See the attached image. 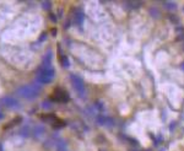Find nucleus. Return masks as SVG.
<instances>
[{
  "label": "nucleus",
  "instance_id": "obj_1",
  "mask_svg": "<svg viewBox=\"0 0 184 151\" xmlns=\"http://www.w3.org/2000/svg\"><path fill=\"white\" fill-rule=\"evenodd\" d=\"M54 79V70L52 66H41L37 72V80L41 84H49Z\"/></svg>",
  "mask_w": 184,
  "mask_h": 151
},
{
  "label": "nucleus",
  "instance_id": "obj_2",
  "mask_svg": "<svg viewBox=\"0 0 184 151\" xmlns=\"http://www.w3.org/2000/svg\"><path fill=\"white\" fill-rule=\"evenodd\" d=\"M41 87L37 86H24L20 90H17V93L25 98H34L40 93Z\"/></svg>",
  "mask_w": 184,
  "mask_h": 151
},
{
  "label": "nucleus",
  "instance_id": "obj_3",
  "mask_svg": "<svg viewBox=\"0 0 184 151\" xmlns=\"http://www.w3.org/2000/svg\"><path fill=\"white\" fill-rule=\"evenodd\" d=\"M52 100L55 101V102H60V103H65L69 101V95L62 88H57L54 92H53V95H52Z\"/></svg>",
  "mask_w": 184,
  "mask_h": 151
},
{
  "label": "nucleus",
  "instance_id": "obj_4",
  "mask_svg": "<svg viewBox=\"0 0 184 151\" xmlns=\"http://www.w3.org/2000/svg\"><path fill=\"white\" fill-rule=\"evenodd\" d=\"M70 80H71L72 86L75 87V90L80 93V95L84 96V93H85V85H84L82 79L79 78V76H76V75H71V76H70Z\"/></svg>",
  "mask_w": 184,
  "mask_h": 151
},
{
  "label": "nucleus",
  "instance_id": "obj_5",
  "mask_svg": "<svg viewBox=\"0 0 184 151\" xmlns=\"http://www.w3.org/2000/svg\"><path fill=\"white\" fill-rule=\"evenodd\" d=\"M2 103L4 104V107L8 108H17L18 107V101L14 97H5L2 100Z\"/></svg>",
  "mask_w": 184,
  "mask_h": 151
},
{
  "label": "nucleus",
  "instance_id": "obj_6",
  "mask_svg": "<svg viewBox=\"0 0 184 151\" xmlns=\"http://www.w3.org/2000/svg\"><path fill=\"white\" fill-rule=\"evenodd\" d=\"M58 56H59V62H60V64H62L63 68H69V66H70L69 58L63 53V50H62L60 47H58Z\"/></svg>",
  "mask_w": 184,
  "mask_h": 151
},
{
  "label": "nucleus",
  "instance_id": "obj_7",
  "mask_svg": "<svg viewBox=\"0 0 184 151\" xmlns=\"http://www.w3.org/2000/svg\"><path fill=\"white\" fill-rule=\"evenodd\" d=\"M97 122H98V124H101V125H106V127H110V128L114 125V120L110 118V117L100 116V117L97 118Z\"/></svg>",
  "mask_w": 184,
  "mask_h": 151
},
{
  "label": "nucleus",
  "instance_id": "obj_8",
  "mask_svg": "<svg viewBox=\"0 0 184 151\" xmlns=\"http://www.w3.org/2000/svg\"><path fill=\"white\" fill-rule=\"evenodd\" d=\"M42 119H43V120H46V122H49V123H52V124H53V123H54L55 120H57L58 118L55 117L54 114H47V116H42Z\"/></svg>",
  "mask_w": 184,
  "mask_h": 151
},
{
  "label": "nucleus",
  "instance_id": "obj_9",
  "mask_svg": "<svg viewBox=\"0 0 184 151\" xmlns=\"http://www.w3.org/2000/svg\"><path fill=\"white\" fill-rule=\"evenodd\" d=\"M21 120H22V119H21V117H17V118H15L14 120H11L10 123H8L5 127H6V128H12V127H15V125H17V124H20V123H21Z\"/></svg>",
  "mask_w": 184,
  "mask_h": 151
},
{
  "label": "nucleus",
  "instance_id": "obj_10",
  "mask_svg": "<svg viewBox=\"0 0 184 151\" xmlns=\"http://www.w3.org/2000/svg\"><path fill=\"white\" fill-rule=\"evenodd\" d=\"M163 5L167 8L168 10H176V9H177V4L173 3V2H164Z\"/></svg>",
  "mask_w": 184,
  "mask_h": 151
},
{
  "label": "nucleus",
  "instance_id": "obj_11",
  "mask_svg": "<svg viewBox=\"0 0 184 151\" xmlns=\"http://www.w3.org/2000/svg\"><path fill=\"white\" fill-rule=\"evenodd\" d=\"M44 134V129L43 128H38V127H36L34 128V130H33V135L34 137H37V138H38V137H41V135H43Z\"/></svg>",
  "mask_w": 184,
  "mask_h": 151
},
{
  "label": "nucleus",
  "instance_id": "obj_12",
  "mask_svg": "<svg viewBox=\"0 0 184 151\" xmlns=\"http://www.w3.org/2000/svg\"><path fill=\"white\" fill-rule=\"evenodd\" d=\"M150 14H151V15H152L155 18H157V17H160V16H161L160 11H158L156 8H151V9H150Z\"/></svg>",
  "mask_w": 184,
  "mask_h": 151
},
{
  "label": "nucleus",
  "instance_id": "obj_13",
  "mask_svg": "<svg viewBox=\"0 0 184 151\" xmlns=\"http://www.w3.org/2000/svg\"><path fill=\"white\" fill-rule=\"evenodd\" d=\"M20 134L24 135V137H28V135H30V128H28V127L22 128V129L20 130Z\"/></svg>",
  "mask_w": 184,
  "mask_h": 151
},
{
  "label": "nucleus",
  "instance_id": "obj_14",
  "mask_svg": "<svg viewBox=\"0 0 184 151\" xmlns=\"http://www.w3.org/2000/svg\"><path fill=\"white\" fill-rule=\"evenodd\" d=\"M170 18H171V21H172V22H174V24L177 22V24H178V17H176V16L171 15V16H170Z\"/></svg>",
  "mask_w": 184,
  "mask_h": 151
},
{
  "label": "nucleus",
  "instance_id": "obj_15",
  "mask_svg": "<svg viewBox=\"0 0 184 151\" xmlns=\"http://www.w3.org/2000/svg\"><path fill=\"white\" fill-rule=\"evenodd\" d=\"M42 4H43V6H48V8L50 6V3H48V2H44V3H42Z\"/></svg>",
  "mask_w": 184,
  "mask_h": 151
},
{
  "label": "nucleus",
  "instance_id": "obj_16",
  "mask_svg": "<svg viewBox=\"0 0 184 151\" xmlns=\"http://www.w3.org/2000/svg\"><path fill=\"white\" fill-rule=\"evenodd\" d=\"M0 118H3V112L0 111Z\"/></svg>",
  "mask_w": 184,
  "mask_h": 151
},
{
  "label": "nucleus",
  "instance_id": "obj_17",
  "mask_svg": "<svg viewBox=\"0 0 184 151\" xmlns=\"http://www.w3.org/2000/svg\"><path fill=\"white\" fill-rule=\"evenodd\" d=\"M182 69H183V71H184V63L182 64Z\"/></svg>",
  "mask_w": 184,
  "mask_h": 151
},
{
  "label": "nucleus",
  "instance_id": "obj_18",
  "mask_svg": "<svg viewBox=\"0 0 184 151\" xmlns=\"http://www.w3.org/2000/svg\"><path fill=\"white\" fill-rule=\"evenodd\" d=\"M130 151H136V150H130Z\"/></svg>",
  "mask_w": 184,
  "mask_h": 151
},
{
  "label": "nucleus",
  "instance_id": "obj_19",
  "mask_svg": "<svg viewBox=\"0 0 184 151\" xmlns=\"http://www.w3.org/2000/svg\"><path fill=\"white\" fill-rule=\"evenodd\" d=\"M100 151H103V150H100Z\"/></svg>",
  "mask_w": 184,
  "mask_h": 151
}]
</instances>
